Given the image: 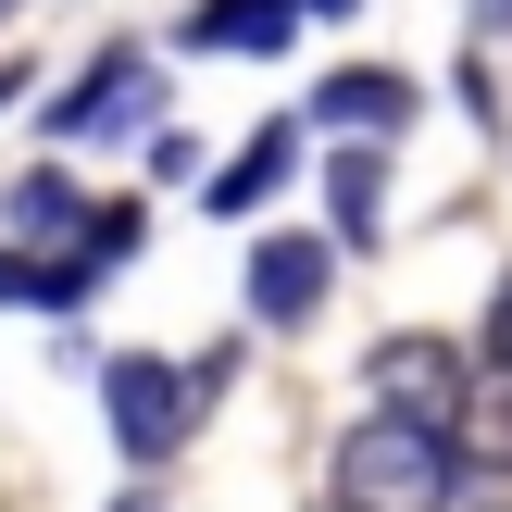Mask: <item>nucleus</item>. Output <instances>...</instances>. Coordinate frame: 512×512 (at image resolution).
Wrapping results in <instances>:
<instances>
[{
  "label": "nucleus",
  "instance_id": "nucleus-1",
  "mask_svg": "<svg viewBox=\"0 0 512 512\" xmlns=\"http://www.w3.org/2000/svg\"><path fill=\"white\" fill-rule=\"evenodd\" d=\"M450 500H463V450H450L438 413L375 400L338 438V512H450Z\"/></svg>",
  "mask_w": 512,
  "mask_h": 512
},
{
  "label": "nucleus",
  "instance_id": "nucleus-2",
  "mask_svg": "<svg viewBox=\"0 0 512 512\" xmlns=\"http://www.w3.org/2000/svg\"><path fill=\"white\" fill-rule=\"evenodd\" d=\"M213 375H225V350L213 363H150V350H125L113 375H100V400H113V438H125V463H175L188 450V425H200V400H213Z\"/></svg>",
  "mask_w": 512,
  "mask_h": 512
},
{
  "label": "nucleus",
  "instance_id": "nucleus-3",
  "mask_svg": "<svg viewBox=\"0 0 512 512\" xmlns=\"http://www.w3.org/2000/svg\"><path fill=\"white\" fill-rule=\"evenodd\" d=\"M150 113H163V63H138V50H100V63L75 75L63 100H50V138H63V150H100V138H138Z\"/></svg>",
  "mask_w": 512,
  "mask_h": 512
},
{
  "label": "nucleus",
  "instance_id": "nucleus-4",
  "mask_svg": "<svg viewBox=\"0 0 512 512\" xmlns=\"http://www.w3.org/2000/svg\"><path fill=\"white\" fill-rule=\"evenodd\" d=\"M363 400H400V413H438L450 425V400H463V350H438V338H375Z\"/></svg>",
  "mask_w": 512,
  "mask_h": 512
},
{
  "label": "nucleus",
  "instance_id": "nucleus-5",
  "mask_svg": "<svg viewBox=\"0 0 512 512\" xmlns=\"http://www.w3.org/2000/svg\"><path fill=\"white\" fill-rule=\"evenodd\" d=\"M325 275H338V238H263V250H250V313L300 325L325 300Z\"/></svg>",
  "mask_w": 512,
  "mask_h": 512
},
{
  "label": "nucleus",
  "instance_id": "nucleus-6",
  "mask_svg": "<svg viewBox=\"0 0 512 512\" xmlns=\"http://www.w3.org/2000/svg\"><path fill=\"white\" fill-rule=\"evenodd\" d=\"M300 13H363V0H200L188 38H200V50H250V63H263V50L300 38Z\"/></svg>",
  "mask_w": 512,
  "mask_h": 512
},
{
  "label": "nucleus",
  "instance_id": "nucleus-7",
  "mask_svg": "<svg viewBox=\"0 0 512 512\" xmlns=\"http://www.w3.org/2000/svg\"><path fill=\"white\" fill-rule=\"evenodd\" d=\"M313 125H338V138H388V125H413V75H388V63L325 75V88H313Z\"/></svg>",
  "mask_w": 512,
  "mask_h": 512
},
{
  "label": "nucleus",
  "instance_id": "nucleus-8",
  "mask_svg": "<svg viewBox=\"0 0 512 512\" xmlns=\"http://www.w3.org/2000/svg\"><path fill=\"white\" fill-rule=\"evenodd\" d=\"M450 450H463V475H512V363L463 375V400H450Z\"/></svg>",
  "mask_w": 512,
  "mask_h": 512
},
{
  "label": "nucleus",
  "instance_id": "nucleus-9",
  "mask_svg": "<svg viewBox=\"0 0 512 512\" xmlns=\"http://www.w3.org/2000/svg\"><path fill=\"white\" fill-rule=\"evenodd\" d=\"M288 163H300V138H288V125H263V138H250L238 163H213V213H225V225H238V213H263Z\"/></svg>",
  "mask_w": 512,
  "mask_h": 512
},
{
  "label": "nucleus",
  "instance_id": "nucleus-10",
  "mask_svg": "<svg viewBox=\"0 0 512 512\" xmlns=\"http://www.w3.org/2000/svg\"><path fill=\"white\" fill-rule=\"evenodd\" d=\"M75 213H88V200H75V188H63V175H50V163L25 175L13 200H0V225H13L25 250H63V238H75Z\"/></svg>",
  "mask_w": 512,
  "mask_h": 512
},
{
  "label": "nucleus",
  "instance_id": "nucleus-11",
  "mask_svg": "<svg viewBox=\"0 0 512 512\" xmlns=\"http://www.w3.org/2000/svg\"><path fill=\"white\" fill-rule=\"evenodd\" d=\"M325 213H338V225H325V238H350V250L375 238V138H350L338 163H325Z\"/></svg>",
  "mask_w": 512,
  "mask_h": 512
},
{
  "label": "nucleus",
  "instance_id": "nucleus-12",
  "mask_svg": "<svg viewBox=\"0 0 512 512\" xmlns=\"http://www.w3.org/2000/svg\"><path fill=\"white\" fill-rule=\"evenodd\" d=\"M488 363H512V275H500V300H488Z\"/></svg>",
  "mask_w": 512,
  "mask_h": 512
},
{
  "label": "nucleus",
  "instance_id": "nucleus-13",
  "mask_svg": "<svg viewBox=\"0 0 512 512\" xmlns=\"http://www.w3.org/2000/svg\"><path fill=\"white\" fill-rule=\"evenodd\" d=\"M13 100H25V63H0V113H13Z\"/></svg>",
  "mask_w": 512,
  "mask_h": 512
},
{
  "label": "nucleus",
  "instance_id": "nucleus-14",
  "mask_svg": "<svg viewBox=\"0 0 512 512\" xmlns=\"http://www.w3.org/2000/svg\"><path fill=\"white\" fill-rule=\"evenodd\" d=\"M113 512H163V500H150V488H125V500H113Z\"/></svg>",
  "mask_w": 512,
  "mask_h": 512
},
{
  "label": "nucleus",
  "instance_id": "nucleus-15",
  "mask_svg": "<svg viewBox=\"0 0 512 512\" xmlns=\"http://www.w3.org/2000/svg\"><path fill=\"white\" fill-rule=\"evenodd\" d=\"M0 13H13V0H0Z\"/></svg>",
  "mask_w": 512,
  "mask_h": 512
}]
</instances>
